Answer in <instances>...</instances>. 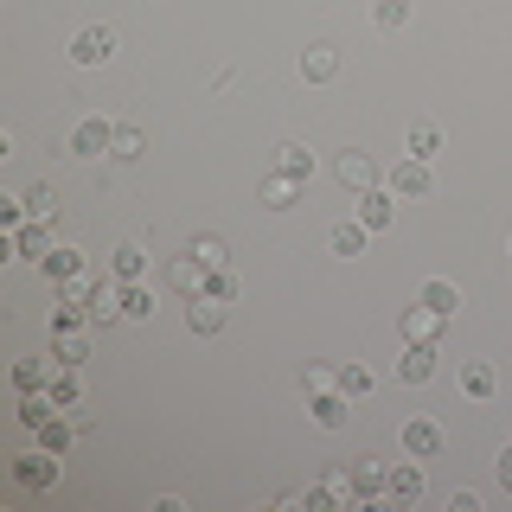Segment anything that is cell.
<instances>
[{
	"instance_id": "cell-1",
	"label": "cell",
	"mask_w": 512,
	"mask_h": 512,
	"mask_svg": "<svg viewBox=\"0 0 512 512\" xmlns=\"http://www.w3.org/2000/svg\"><path fill=\"white\" fill-rule=\"evenodd\" d=\"M429 186H436V180H429V160H416V154H404V160H397V173L384 180L391 199H423Z\"/></svg>"
},
{
	"instance_id": "cell-2",
	"label": "cell",
	"mask_w": 512,
	"mask_h": 512,
	"mask_svg": "<svg viewBox=\"0 0 512 512\" xmlns=\"http://www.w3.org/2000/svg\"><path fill=\"white\" fill-rule=\"evenodd\" d=\"M13 480H20V487H32V493L58 487V455H52V448H39V455H20V461H13Z\"/></svg>"
},
{
	"instance_id": "cell-3",
	"label": "cell",
	"mask_w": 512,
	"mask_h": 512,
	"mask_svg": "<svg viewBox=\"0 0 512 512\" xmlns=\"http://www.w3.org/2000/svg\"><path fill=\"white\" fill-rule=\"evenodd\" d=\"M109 141H116V128H109L103 116H84L71 128V154H84V160H96V154H109Z\"/></svg>"
},
{
	"instance_id": "cell-4",
	"label": "cell",
	"mask_w": 512,
	"mask_h": 512,
	"mask_svg": "<svg viewBox=\"0 0 512 512\" xmlns=\"http://www.w3.org/2000/svg\"><path fill=\"white\" fill-rule=\"evenodd\" d=\"M397 333H404V340H416V346H436V333H442V314L416 301V308H404V314H397Z\"/></svg>"
},
{
	"instance_id": "cell-5",
	"label": "cell",
	"mask_w": 512,
	"mask_h": 512,
	"mask_svg": "<svg viewBox=\"0 0 512 512\" xmlns=\"http://www.w3.org/2000/svg\"><path fill=\"white\" fill-rule=\"evenodd\" d=\"M384 500H391V506L423 500V468H416V455L404 461V468H391V474H384Z\"/></svg>"
},
{
	"instance_id": "cell-6",
	"label": "cell",
	"mask_w": 512,
	"mask_h": 512,
	"mask_svg": "<svg viewBox=\"0 0 512 512\" xmlns=\"http://www.w3.org/2000/svg\"><path fill=\"white\" fill-rule=\"evenodd\" d=\"M109 52H116V32H109V26H84L71 39V58L77 64H109Z\"/></svg>"
},
{
	"instance_id": "cell-7",
	"label": "cell",
	"mask_w": 512,
	"mask_h": 512,
	"mask_svg": "<svg viewBox=\"0 0 512 512\" xmlns=\"http://www.w3.org/2000/svg\"><path fill=\"white\" fill-rule=\"evenodd\" d=\"M167 282H173V288H180V295H205V288H212V269H205V263H199V256H192V250H186V256H173V269H167Z\"/></svg>"
},
{
	"instance_id": "cell-8",
	"label": "cell",
	"mask_w": 512,
	"mask_h": 512,
	"mask_svg": "<svg viewBox=\"0 0 512 512\" xmlns=\"http://www.w3.org/2000/svg\"><path fill=\"white\" fill-rule=\"evenodd\" d=\"M346 410H352V397L340 391V384H333V391H314V397H308V416H314L320 429H340V423H346Z\"/></svg>"
},
{
	"instance_id": "cell-9",
	"label": "cell",
	"mask_w": 512,
	"mask_h": 512,
	"mask_svg": "<svg viewBox=\"0 0 512 512\" xmlns=\"http://www.w3.org/2000/svg\"><path fill=\"white\" fill-rule=\"evenodd\" d=\"M333 173H340V186H352V192H372V186H378V167H372V154H359V148H346Z\"/></svg>"
},
{
	"instance_id": "cell-10",
	"label": "cell",
	"mask_w": 512,
	"mask_h": 512,
	"mask_svg": "<svg viewBox=\"0 0 512 512\" xmlns=\"http://www.w3.org/2000/svg\"><path fill=\"white\" fill-rule=\"evenodd\" d=\"M384 474H391V468H384L378 455H359V461H352V480H359V500H365V506L384 500Z\"/></svg>"
},
{
	"instance_id": "cell-11",
	"label": "cell",
	"mask_w": 512,
	"mask_h": 512,
	"mask_svg": "<svg viewBox=\"0 0 512 512\" xmlns=\"http://www.w3.org/2000/svg\"><path fill=\"white\" fill-rule=\"evenodd\" d=\"M436 448H442V429L429 423V416H410V423H404V455L423 461V455H436Z\"/></svg>"
},
{
	"instance_id": "cell-12",
	"label": "cell",
	"mask_w": 512,
	"mask_h": 512,
	"mask_svg": "<svg viewBox=\"0 0 512 512\" xmlns=\"http://www.w3.org/2000/svg\"><path fill=\"white\" fill-rule=\"evenodd\" d=\"M391 192H384V186H372V192H359V212H352V218H359L365 224V231H384V224H391Z\"/></svg>"
},
{
	"instance_id": "cell-13",
	"label": "cell",
	"mask_w": 512,
	"mask_h": 512,
	"mask_svg": "<svg viewBox=\"0 0 512 512\" xmlns=\"http://www.w3.org/2000/svg\"><path fill=\"white\" fill-rule=\"evenodd\" d=\"M416 301H423V308H436V314L448 320V314H455V308H461V288H455V282H448V276H429L423 288H416Z\"/></svg>"
},
{
	"instance_id": "cell-14",
	"label": "cell",
	"mask_w": 512,
	"mask_h": 512,
	"mask_svg": "<svg viewBox=\"0 0 512 512\" xmlns=\"http://www.w3.org/2000/svg\"><path fill=\"white\" fill-rule=\"evenodd\" d=\"M429 372H436V346H416V340H404V359H397V378H404V384H423Z\"/></svg>"
},
{
	"instance_id": "cell-15",
	"label": "cell",
	"mask_w": 512,
	"mask_h": 512,
	"mask_svg": "<svg viewBox=\"0 0 512 512\" xmlns=\"http://www.w3.org/2000/svg\"><path fill=\"white\" fill-rule=\"evenodd\" d=\"M365 237H372V231H365L359 218H346V224H333V231H327V250L333 256H365Z\"/></svg>"
},
{
	"instance_id": "cell-16",
	"label": "cell",
	"mask_w": 512,
	"mask_h": 512,
	"mask_svg": "<svg viewBox=\"0 0 512 512\" xmlns=\"http://www.w3.org/2000/svg\"><path fill=\"white\" fill-rule=\"evenodd\" d=\"M13 250H20V256H32V263H39V256L52 250V224H45V218L20 224V231H13Z\"/></svg>"
},
{
	"instance_id": "cell-17",
	"label": "cell",
	"mask_w": 512,
	"mask_h": 512,
	"mask_svg": "<svg viewBox=\"0 0 512 512\" xmlns=\"http://www.w3.org/2000/svg\"><path fill=\"white\" fill-rule=\"evenodd\" d=\"M333 71H340V52H333V45H308V52H301V77H308V84H327Z\"/></svg>"
},
{
	"instance_id": "cell-18",
	"label": "cell",
	"mask_w": 512,
	"mask_h": 512,
	"mask_svg": "<svg viewBox=\"0 0 512 512\" xmlns=\"http://www.w3.org/2000/svg\"><path fill=\"white\" fill-rule=\"evenodd\" d=\"M39 269H45L52 282H64V276H77V269H84V250H71V244H52V250L39 256Z\"/></svg>"
},
{
	"instance_id": "cell-19",
	"label": "cell",
	"mask_w": 512,
	"mask_h": 512,
	"mask_svg": "<svg viewBox=\"0 0 512 512\" xmlns=\"http://www.w3.org/2000/svg\"><path fill=\"white\" fill-rule=\"evenodd\" d=\"M186 327H192V333H218V327H224V301H212V295H192Z\"/></svg>"
},
{
	"instance_id": "cell-20",
	"label": "cell",
	"mask_w": 512,
	"mask_h": 512,
	"mask_svg": "<svg viewBox=\"0 0 512 512\" xmlns=\"http://www.w3.org/2000/svg\"><path fill=\"white\" fill-rule=\"evenodd\" d=\"M276 167L288 173V180H314V154L301 148V141H282V148H276Z\"/></svg>"
},
{
	"instance_id": "cell-21",
	"label": "cell",
	"mask_w": 512,
	"mask_h": 512,
	"mask_svg": "<svg viewBox=\"0 0 512 512\" xmlns=\"http://www.w3.org/2000/svg\"><path fill=\"white\" fill-rule=\"evenodd\" d=\"M461 397L487 404V397H493V365H480V359H468V365H461Z\"/></svg>"
},
{
	"instance_id": "cell-22",
	"label": "cell",
	"mask_w": 512,
	"mask_h": 512,
	"mask_svg": "<svg viewBox=\"0 0 512 512\" xmlns=\"http://www.w3.org/2000/svg\"><path fill=\"white\" fill-rule=\"evenodd\" d=\"M295 199H301V180H288V173L276 167V173L263 180V205H276V212H282V205H295Z\"/></svg>"
},
{
	"instance_id": "cell-23",
	"label": "cell",
	"mask_w": 512,
	"mask_h": 512,
	"mask_svg": "<svg viewBox=\"0 0 512 512\" xmlns=\"http://www.w3.org/2000/svg\"><path fill=\"white\" fill-rule=\"evenodd\" d=\"M109 269H116V282H141V269H148V256H141V244H122L116 256H109Z\"/></svg>"
},
{
	"instance_id": "cell-24",
	"label": "cell",
	"mask_w": 512,
	"mask_h": 512,
	"mask_svg": "<svg viewBox=\"0 0 512 512\" xmlns=\"http://www.w3.org/2000/svg\"><path fill=\"white\" fill-rule=\"evenodd\" d=\"M436 148H442V128L416 116V122H410V154H416V160H429V154H436Z\"/></svg>"
},
{
	"instance_id": "cell-25",
	"label": "cell",
	"mask_w": 512,
	"mask_h": 512,
	"mask_svg": "<svg viewBox=\"0 0 512 512\" xmlns=\"http://www.w3.org/2000/svg\"><path fill=\"white\" fill-rule=\"evenodd\" d=\"M58 301H71V308H90V301H96V282L84 276V269H77V276H64V282H58Z\"/></svg>"
},
{
	"instance_id": "cell-26",
	"label": "cell",
	"mask_w": 512,
	"mask_h": 512,
	"mask_svg": "<svg viewBox=\"0 0 512 512\" xmlns=\"http://www.w3.org/2000/svg\"><path fill=\"white\" fill-rule=\"evenodd\" d=\"M154 314V295L141 282H122V320H148Z\"/></svg>"
},
{
	"instance_id": "cell-27",
	"label": "cell",
	"mask_w": 512,
	"mask_h": 512,
	"mask_svg": "<svg viewBox=\"0 0 512 512\" xmlns=\"http://www.w3.org/2000/svg\"><path fill=\"white\" fill-rule=\"evenodd\" d=\"M32 436H39V448H52V455H64V448H71V436H77V423H64V416H52V423H45V429H32Z\"/></svg>"
},
{
	"instance_id": "cell-28",
	"label": "cell",
	"mask_w": 512,
	"mask_h": 512,
	"mask_svg": "<svg viewBox=\"0 0 512 512\" xmlns=\"http://www.w3.org/2000/svg\"><path fill=\"white\" fill-rule=\"evenodd\" d=\"M52 352H58L64 365H77V359H90V340H84V333H77V327H58V340H52Z\"/></svg>"
},
{
	"instance_id": "cell-29",
	"label": "cell",
	"mask_w": 512,
	"mask_h": 512,
	"mask_svg": "<svg viewBox=\"0 0 512 512\" xmlns=\"http://www.w3.org/2000/svg\"><path fill=\"white\" fill-rule=\"evenodd\" d=\"M45 391H52V404H58V410H77V372H71V365H58Z\"/></svg>"
},
{
	"instance_id": "cell-30",
	"label": "cell",
	"mask_w": 512,
	"mask_h": 512,
	"mask_svg": "<svg viewBox=\"0 0 512 512\" xmlns=\"http://www.w3.org/2000/svg\"><path fill=\"white\" fill-rule=\"evenodd\" d=\"M372 20H378L384 32H404V26H410V0H378Z\"/></svg>"
},
{
	"instance_id": "cell-31",
	"label": "cell",
	"mask_w": 512,
	"mask_h": 512,
	"mask_svg": "<svg viewBox=\"0 0 512 512\" xmlns=\"http://www.w3.org/2000/svg\"><path fill=\"white\" fill-rule=\"evenodd\" d=\"M192 256H199V263L205 269H224V263H231V250H224V237H192V244H186Z\"/></svg>"
},
{
	"instance_id": "cell-32",
	"label": "cell",
	"mask_w": 512,
	"mask_h": 512,
	"mask_svg": "<svg viewBox=\"0 0 512 512\" xmlns=\"http://www.w3.org/2000/svg\"><path fill=\"white\" fill-rule=\"evenodd\" d=\"M26 218H45V224H52L58 218V192L52 186H32L26 192Z\"/></svg>"
},
{
	"instance_id": "cell-33",
	"label": "cell",
	"mask_w": 512,
	"mask_h": 512,
	"mask_svg": "<svg viewBox=\"0 0 512 512\" xmlns=\"http://www.w3.org/2000/svg\"><path fill=\"white\" fill-rule=\"evenodd\" d=\"M109 154H116V160H141V128H116Z\"/></svg>"
},
{
	"instance_id": "cell-34",
	"label": "cell",
	"mask_w": 512,
	"mask_h": 512,
	"mask_svg": "<svg viewBox=\"0 0 512 512\" xmlns=\"http://www.w3.org/2000/svg\"><path fill=\"white\" fill-rule=\"evenodd\" d=\"M205 295L231 308V301H237V276H231V269H212V288H205Z\"/></svg>"
},
{
	"instance_id": "cell-35",
	"label": "cell",
	"mask_w": 512,
	"mask_h": 512,
	"mask_svg": "<svg viewBox=\"0 0 512 512\" xmlns=\"http://www.w3.org/2000/svg\"><path fill=\"white\" fill-rule=\"evenodd\" d=\"M340 391L346 397H365V391H372V372H365V365H346V372H340Z\"/></svg>"
},
{
	"instance_id": "cell-36",
	"label": "cell",
	"mask_w": 512,
	"mask_h": 512,
	"mask_svg": "<svg viewBox=\"0 0 512 512\" xmlns=\"http://www.w3.org/2000/svg\"><path fill=\"white\" fill-rule=\"evenodd\" d=\"M333 384H340V378H333L327 365H308V372H301V391H308V397H314V391H333Z\"/></svg>"
},
{
	"instance_id": "cell-37",
	"label": "cell",
	"mask_w": 512,
	"mask_h": 512,
	"mask_svg": "<svg viewBox=\"0 0 512 512\" xmlns=\"http://www.w3.org/2000/svg\"><path fill=\"white\" fill-rule=\"evenodd\" d=\"M493 474H500V487L512 493V448H500V461H493Z\"/></svg>"
}]
</instances>
